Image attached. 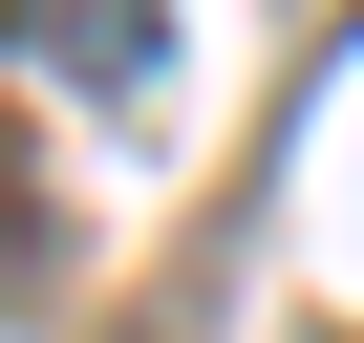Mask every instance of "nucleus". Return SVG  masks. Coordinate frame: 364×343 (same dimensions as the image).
Instances as JSON below:
<instances>
[{"label":"nucleus","mask_w":364,"mask_h":343,"mask_svg":"<svg viewBox=\"0 0 364 343\" xmlns=\"http://www.w3.org/2000/svg\"><path fill=\"white\" fill-rule=\"evenodd\" d=\"M43 279V172H22V129H0V300Z\"/></svg>","instance_id":"1"}]
</instances>
